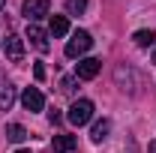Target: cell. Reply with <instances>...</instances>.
<instances>
[{"mask_svg": "<svg viewBox=\"0 0 156 153\" xmlns=\"http://www.w3.org/2000/svg\"><path fill=\"white\" fill-rule=\"evenodd\" d=\"M90 117H93V102H90V99H75V102L69 105L66 120H69L72 126H84V123H90Z\"/></svg>", "mask_w": 156, "mask_h": 153, "instance_id": "1", "label": "cell"}, {"mask_svg": "<svg viewBox=\"0 0 156 153\" xmlns=\"http://www.w3.org/2000/svg\"><path fill=\"white\" fill-rule=\"evenodd\" d=\"M90 45H93V39H90V33L87 30H75L72 33V39L66 42V57H81V54H87L90 51Z\"/></svg>", "mask_w": 156, "mask_h": 153, "instance_id": "2", "label": "cell"}, {"mask_svg": "<svg viewBox=\"0 0 156 153\" xmlns=\"http://www.w3.org/2000/svg\"><path fill=\"white\" fill-rule=\"evenodd\" d=\"M21 15L30 21V24H36L39 18L48 15V0H24L21 3Z\"/></svg>", "mask_w": 156, "mask_h": 153, "instance_id": "3", "label": "cell"}, {"mask_svg": "<svg viewBox=\"0 0 156 153\" xmlns=\"http://www.w3.org/2000/svg\"><path fill=\"white\" fill-rule=\"evenodd\" d=\"M99 69H102V60L84 57V60H78V66H75V78L78 81H90V78L99 75Z\"/></svg>", "mask_w": 156, "mask_h": 153, "instance_id": "4", "label": "cell"}, {"mask_svg": "<svg viewBox=\"0 0 156 153\" xmlns=\"http://www.w3.org/2000/svg\"><path fill=\"white\" fill-rule=\"evenodd\" d=\"M21 105H24L27 111H42V108H45V96H42V90L27 87V90L21 93Z\"/></svg>", "mask_w": 156, "mask_h": 153, "instance_id": "5", "label": "cell"}, {"mask_svg": "<svg viewBox=\"0 0 156 153\" xmlns=\"http://www.w3.org/2000/svg\"><path fill=\"white\" fill-rule=\"evenodd\" d=\"M27 39L33 42V48H36V51H42V54L48 51V33H45L42 27H36V24H27Z\"/></svg>", "mask_w": 156, "mask_h": 153, "instance_id": "6", "label": "cell"}, {"mask_svg": "<svg viewBox=\"0 0 156 153\" xmlns=\"http://www.w3.org/2000/svg\"><path fill=\"white\" fill-rule=\"evenodd\" d=\"M6 57L9 60H21L24 57V39L21 36H15V33L6 36Z\"/></svg>", "mask_w": 156, "mask_h": 153, "instance_id": "7", "label": "cell"}, {"mask_svg": "<svg viewBox=\"0 0 156 153\" xmlns=\"http://www.w3.org/2000/svg\"><path fill=\"white\" fill-rule=\"evenodd\" d=\"M69 150H75V135H54L51 153H69Z\"/></svg>", "mask_w": 156, "mask_h": 153, "instance_id": "8", "label": "cell"}, {"mask_svg": "<svg viewBox=\"0 0 156 153\" xmlns=\"http://www.w3.org/2000/svg\"><path fill=\"white\" fill-rule=\"evenodd\" d=\"M12 102H15V87H12L9 81H3V78H0V108H3V111H9V108H12Z\"/></svg>", "mask_w": 156, "mask_h": 153, "instance_id": "9", "label": "cell"}, {"mask_svg": "<svg viewBox=\"0 0 156 153\" xmlns=\"http://www.w3.org/2000/svg\"><path fill=\"white\" fill-rule=\"evenodd\" d=\"M48 30H51V36H66L69 33V21H66V15H51V24H48Z\"/></svg>", "mask_w": 156, "mask_h": 153, "instance_id": "10", "label": "cell"}, {"mask_svg": "<svg viewBox=\"0 0 156 153\" xmlns=\"http://www.w3.org/2000/svg\"><path fill=\"white\" fill-rule=\"evenodd\" d=\"M108 132H111V123L102 117V120L93 123V129H90V141H96V144H99V141H105V138H108Z\"/></svg>", "mask_w": 156, "mask_h": 153, "instance_id": "11", "label": "cell"}, {"mask_svg": "<svg viewBox=\"0 0 156 153\" xmlns=\"http://www.w3.org/2000/svg\"><path fill=\"white\" fill-rule=\"evenodd\" d=\"M132 42H135L138 48H153V45H156V33H153V30H135Z\"/></svg>", "mask_w": 156, "mask_h": 153, "instance_id": "12", "label": "cell"}, {"mask_svg": "<svg viewBox=\"0 0 156 153\" xmlns=\"http://www.w3.org/2000/svg\"><path fill=\"white\" fill-rule=\"evenodd\" d=\"M6 138L15 141V144H21V141L27 138V129H24L21 123H9V126H6Z\"/></svg>", "mask_w": 156, "mask_h": 153, "instance_id": "13", "label": "cell"}, {"mask_svg": "<svg viewBox=\"0 0 156 153\" xmlns=\"http://www.w3.org/2000/svg\"><path fill=\"white\" fill-rule=\"evenodd\" d=\"M87 9V0H66V12L69 15H81Z\"/></svg>", "mask_w": 156, "mask_h": 153, "instance_id": "14", "label": "cell"}, {"mask_svg": "<svg viewBox=\"0 0 156 153\" xmlns=\"http://www.w3.org/2000/svg\"><path fill=\"white\" fill-rule=\"evenodd\" d=\"M75 84H78L75 75H66L63 81H60V90H63V93H75Z\"/></svg>", "mask_w": 156, "mask_h": 153, "instance_id": "15", "label": "cell"}, {"mask_svg": "<svg viewBox=\"0 0 156 153\" xmlns=\"http://www.w3.org/2000/svg\"><path fill=\"white\" fill-rule=\"evenodd\" d=\"M33 75H36V81H42V78H45V66H42V63H36V66H33Z\"/></svg>", "mask_w": 156, "mask_h": 153, "instance_id": "16", "label": "cell"}, {"mask_svg": "<svg viewBox=\"0 0 156 153\" xmlns=\"http://www.w3.org/2000/svg\"><path fill=\"white\" fill-rule=\"evenodd\" d=\"M48 120H51V123H60V114H57V108H54V111H48Z\"/></svg>", "mask_w": 156, "mask_h": 153, "instance_id": "17", "label": "cell"}, {"mask_svg": "<svg viewBox=\"0 0 156 153\" xmlns=\"http://www.w3.org/2000/svg\"><path fill=\"white\" fill-rule=\"evenodd\" d=\"M147 150H150V153H156V141H150V147H147Z\"/></svg>", "mask_w": 156, "mask_h": 153, "instance_id": "18", "label": "cell"}, {"mask_svg": "<svg viewBox=\"0 0 156 153\" xmlns=\"http://www.w3.org/2000/svg\"><path fill=\"white\" fill-rule=\"evenodd\" d=\"M150 57H153V63H156V45H153V54H150Z\"/></svg>", "mask_w": 156, "mask_h": 153, "instance_id": "19", "label": "cell"}, {"mask_svg": "<svg viewBox=\"0 0 156 153\" xmlns=\"http://www.w3.org/2000/svg\"><path fill=\"white\" fill-rule=\"evenodd\" d=\"M15 153H30V150H15Z\"/></svg>", "mask_w": 156, "mask_h": 153, "instance_id": "20", "label": "cell"}, {"mask_svg": "<svg viewBox=\"0 0 156 153\" xmlns=\"http://www.w3.org/2000/svg\"><path fill=\"white\" fill-rule=\"evenodd\" d=\"M3 3H6V0H0V9H3Z\"/></svg>", "mask_w": 156, "mask_h": 153, "instance_id": "21", "label": "cell"}, {"mask_svg": "<svg viewBox=\"0 0 156 153\" xmlns=\"http://www.w3.org/2000/svg\"><path fill=\"white\" fill-rule=\"evenodd\" d=\"M45 153H51V150H45Z\"/></svg>", "mask_w": 156, "mask_h": 153, "instance_id": "22", "label": "cell"}]
</instances>
